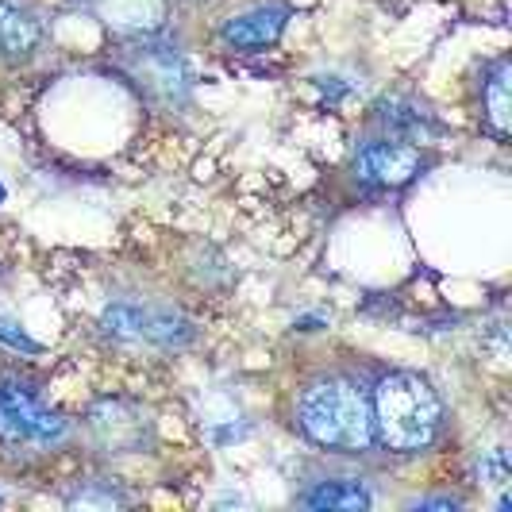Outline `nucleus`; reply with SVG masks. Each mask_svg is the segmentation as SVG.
I'll return each mask as SVG.
<instances>
[{"label":"nucleus","mask_w":512,"mask_h":512,"mask_svg":"<svg viewBox=\"0 0 512 512\" xmlns=\"http://www.w3.org/2000/svg\"><path fill=\"white\" fill-rule=\"evenodd\" d=\"M293 428L324 451H343V455L370 451L374 447L370 385L351 370H316L293 393Z\"/></svg>","instance_id":"f257e3e1"},{"label":"nucleus","mask_w":512,"mask_h":512,"mask_svg":"<svg viewBox=\"0 0 512 512\" xmlns=\"http://www.w3.org/2000/svg\"><path fill=\"white\" fill-rule=\"evenodd\" d=\"M370 412H374V443L393 455H420L439 439L447 412L424 374L412 370H385L370 385Z\"/></svg>","instance_id":"f03ea898"},{"label":"nucleus","mask_w":512,"mask_h":512,"mask_svg":"<svg viewBox=\"0 0 512 512\" xmlns=\"http://www.w3.org/2000/svg\"><path fill=\"white\" fill-rule=\"evenodd\" d=\"M70 436L66 420L43 405L24 374H0V447L12 455H51Z\"/></svg>","instance_id":"7ed1b4c3"},{"label":"nucleus","mask_w":512,"mask_h":512,"mask_svg":"<svg viewBox=\"0 0 512 512\" xmlns=\"http://www.w3.org/2000/svg\"><path fill=\"white\" fill-rule=\"evenodd\" d=\"M101 328L112 343H131V347H162L178 351L189 343L193 328L181 320L174 308L139 305V301H116L104 308Z\"/></svg>","instance_id":"20e7f679"},{"label":"nucleus","mask_w":512,"mask_h":512,"mask_svg":"<svg viewBox=\"0 0 512 512\" xmlns=\"http://www.w3.org/2000/svg\"><path fill=\"white\" fill-rule=\"evenodd\" d=\"M120 70L139 85L143 97L166 104V108L185 104L189 85H193L189 62L174 47H158L154 39H135V47H128L120 58Z\"/></svg>","instance_id":"39448f33"},{"label":"nucleus","mask_w":512,"mask_h":512,"mask_svg":"<svg viewBox=\"0 0 512 512\" xmlns=\"http://www.w3.org/2000/svg\"><path fill=\"white\" fill-rule=\"evenodd\" d=\"M420 170H424L420 147H412L397 135L366 139L355 151V174L374 189H401V185L420 178Z\"/></svg>","instance_id":"423d86ee"},{"label":"nucleus","mask_w":512,"mask_h":512,"mask_svg":"<svg viewBox=\"0 0 512 512\" xmlns=\"http://www.w3.org/2000/svg\"><path fill=\"white\" fill-rule=\"evenodd\" d=\"M93 20L120 39H158L170 24V0H85Z\"/></svg>","instance_id":"0eeeda50"},{"label":"nucleus","mask_w":512,"mask_h":512,"mask_svg":"<svg viewBox=\"0 0 512 512\" xmlns=\"http://www.w3.org/2000/svg\"><path fill=\"white\" fill-rule=\"evenodd\" d=\"M47 43V20L35 0H0V62H31Z\"/></svg>","instance_id":"6e6552de"},{"label":"nucleus","mask_w":512,"mask_h":512,"mask_svg":"<svg viewBox=\"0 0 512 512\" xmlns=\"http://www.w3.org/2000/svg\"><path fill=\"white\" fill-rule=\"evenodd\" d=\"M285 20H289V8L285 4H251L243 12L228 16L220 24V43L231 51H266L278 43Z\"/></svg>","instance_id":"1a4fd4ad"},{"label":"nucleus","mask_w":512,"mask_h":512,"mask_svg":"<svg viewBox=\"0 0 512 512\" xmlns=\"http://www.w3.org/2000/svg\"><path fill=\"white\" fill-rule=\"evenodd\" d=\"M509 74V58H493L482 66V81H478L482 124L493 139H509Z\"/></svg>","instance_id":"9d476101"},{"label":"nucleus","mask_w":512,"mask_h":512,"mask_svg":"<svg viewBox=\"0 0 512 512\" xmlns=\"http://www.w3.org/2000/svg\"><path fill=\"white\" fill-rule=\"evenodd\" d=\"M308 509H366L370 505V493L359 486V482H324V486L308 489L305 497Z\"/></svg>","instance_id":"9b49d317"},{"label":"nucleus","mask_w":512,"mask_h":512,"mask_svg":"<svg viewBox=\"0 0 512 512\" xmlns=\"http://www.w3.org/2000/svg\"><path fill=\"white\" fill-rule=\"evenodd\" d=\"M378 120L389 131H397V135H424V131H432V116L428 112H420L409 101H397V97L378 104Z\"/></svg>","instance_id":"f8f14e48"},{"label":"nucleus","mask_w":512,"mask_h":512,"mask_svg":"<svg viewBox=\"0 0 512 512\" xmlns=\"http://www.w3.org/2000/svg\"><path fill=\"white\" fill-rule=\"evenodd\" d=\"M0 197H4V189H0Z\"/></svg>","instance_id":"ddd939ff"}]
</instances>
